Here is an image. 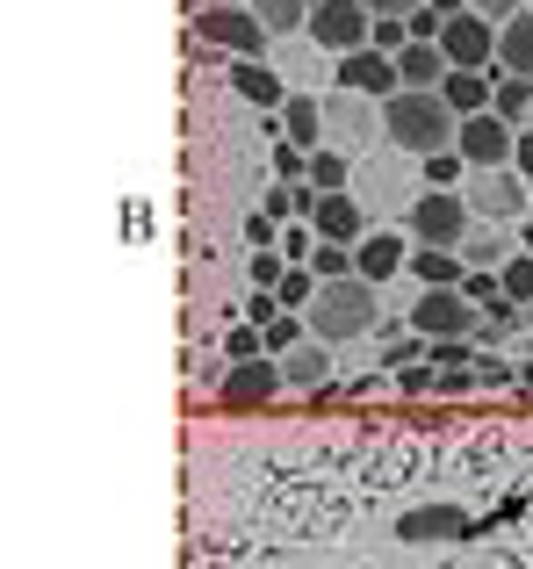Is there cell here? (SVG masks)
Wrapping results in <instances>:
<instances>
[{
  "label": "cell",
  "instance_id": "4316f807",
  "mask_svg": "<svg viewBox=\"0 0 533 569\" xmlns=\"http://www.w3.org/2000/svg\"><path fill=\"white\" fill-rule=\"evenodd\" d=\"M497 116L526 123V116H533V80H520V72H497Z\"/></svg>",
  "mask_w": 533,
  "mask_h": 569
},
{
  "label": "cell",
  "instance_id": "8992f818",
  "mask_svg": "<svg viewBox=\"0 0 533 569\" xmlns=\"http://www.w3.org/2000/svg\"><path fill=\"white\" fill-rule=\"evenodd\" d=\"M195 37L224 58H260L266 51V22L253 14V0H245V8H195Z\"/></svg>",
  "mask_w": 533,
  "mask_h": 569
},
{
  "label": "cell",
  "instance_id": "9a60e30c",
  "mask_svg": "<svg viewBox=\"0 0 533 569\" xmlns=\"http://www.w3.org/2000/svg\"><path fill=\"white\" fill-rule=\"evenodd\" d=\"M274 389H289L281 382V361H231V376L217 382V403H274Z\"/></svg>",
  "mask_w": 533,
  "mask_h": 569
},
{
  "label": "cell",
  "instance_id": "7c38bea8",
  "mask_svg": "<svg viewBox=\"0 0 533 569\" xmlns=\"http://www.w3.org/2000/svg\"><path fill=\"white\" fill-rule=\"evenodd\" d=\"M353 194H361L368 217H390V209L419 202V194H411V173L396 167V159H368V167H353Z\"/></svg>",
  "mask_w": 533,
  "mask_h": 569
},
{
  "label": "cell",
  "instance_id": "44dd1931",
  "mask_svg": "<svg viewBox=\"0 0 533 569\" xmlns=\"http://www.w3.org/2000/svg\"><path fill=\"white\" fill-rule=\"evenodd\" d=\"M497 72H520V80H533V8H520L505 29H497Z\"/></svg>",
  "mask_w": 533,
  "mask_h": 569
},
{
  "label": "cell",
  "instance_id": "277c9868",
  "mask_svg": "<svg viewBox=\"0 0 533 569\" xmlns=\"http://www.w3.org/2000/svg\"><path fill=\"white\" fill-rule=\"evenodd\" d=\"M303 37L318 43V51L346 58V51H361V43H375V8H368V0H318Z\"/></svg>",
  "mask_w": 533,
  "mask_h": 569
},
{
  "label": "cell",
  "instance_id": "1f68e13d",
  "mask_svg": "<svg viewBox=\"0 0 533 569\" xmlns=\"http://www.w3.org/2000/svg\"><path fill=\"white\" fill-rule=\"evenodd\" d=\"M281 318V296L274 289H253V296H245V325H274Z\"/></svg>",
  "mask_w": 533,
  "mask_h": 569
},
{
  "label": "cell",
  "instance_id": "d6986e66",
  "mask_svg": "<svg viewBox=\"0 0 533 569\" xmlns=\"http://www.w3.org/2000/svg\"><path fill=\"white\" fill-rule=\"evenodd\" d=\"M274 123H281V138H289V144L318 152V144H324V101H318V94H289Z\"/></svg>",
  "mask_w": 533,
  "mask_h": 569
},
{
  "label": "cell",
  "instance_id": "d6a6232c",
  "mask_svg": "<svg viewBox=\"0 0 533 569\" xmlns=\"http://www.w3.org/2000/svg\"><path fill=\"white\" fill-rule=\"evenodd\" d=\"M469 8H476V14H483V22H497V29H505V22H512V14H520V0H469Z\"/></svg>",
  "mask_w": 533,
  "mask_h": 569
},
{
  "label": "cell",
  "instance_id": "52a82bcc",
  "mask_svg": "<svg viewBox=\"0 0 533 569\" xmlns=\"http://www.w3.org/2000/svg\"><path fill=\"white\" fill-rule=\"evenodd\" d=\"M454 152L469 159V167H512V152H520V123L497 109L483 116H462V138H454Z\"/></svg>",
  "mask_w": 533,
  "mask_h": 569
},
{
  "label": "cell",
  "instance_id": "f546056e",
  "mask_svg": "<svg viewBox=\"0 0 533 569\" xmlns=\"http://www.w3.org/2000/svg\"><path fill=\"white\" fill-rule=\"evenodd\" d=\"M411 353H433V339H425V332H411V339H382L375 361H382V368H411Z\"/></svg>",
  "mask_w": 533,
  "mask_h": 569
},
{
  "label": "cell",
  "instance_id": "5b68a950",
  "mask_svg": "<svg viewBox=\"0 0 533 569\" xmlns=\"http://www.w3.org/2000/svg\"><path fill=\"white\" fill-rule=\"evenodd\" d=\"M411 332H425V339H476L483 310L469 303V289H419L411 296Z\"/></svg>",
  "mask_w": 533,
  "mask_h": 569
},
{
  "label": "cell",
  "instance_id": "4fadbf2b",
  "mask_svg": "<svg viewBox=\"0 0 533 569\" xmlns=\"http://www.w3.org/2000/svg\"><path fill=\"white\" fill-rule=\"evenodd\" d=\"M411 246H419V238H396L390 223H368V238L353 246V267H361V274L382 289L390 274H404V267H411Z\"/></svg>",
  "mask_w": 533,
  "mask_h": 569
},
{
  "label": "cell",
  "instance_id": "4dcf8cb0",
  "mask_svg": "<svg viewBox=\"0 0 533 569\" xmlns=\"http://www.w3.org/2000/svg\"><path fill=\"white\" fill-rule=\"evenodd\" d=\"M224 353H231V361H266V332H260V325H239V332L224 339Z\"/></svg>",
  "mask_w": 533,
  "mask_h": 569
},
{
  "label": "cell",
  "instance_id": "f1b7e54d",
  "mask_svg": "<svg viewBox=\"0 0 533 569\" xmlns=\"http://www.w3.org/2000/svg\"><path fill=\"white\" fill-rule=\"evenodd\" d=\"M310 267H318V281H346V274H361V267H353V246H332V238L318 246V260H310Z\"/></svg>",
  "mask_w": 533,
  "mask_h": 569
},
{
  "label": "cell",
  "instance_id": "3957f363",
  "mask_svg": "<svg viewBox=\"0 0 533 569\" xmlns=\"http://www.w3.org/2000/svg\"><path fill=\"white\" fill-rule=\"evenodd\" d=\"M404 231L419 238V246H447L462 252V238L476 231V209H469L462 188H419V202L404 209Z\"/></svg>",
  "mask_w": 533,
  "mask_h": 569
},
{
  "label": "cell",
  "instance_id": "484cf974",
  "mask_svg": "<svg viewBox=\"0 0 533 569\" xmlns=\"http://www.w3.org/2000/svg\"><path fill=\"white\" fill-rule=\"evenodd\" d=\"M469 173H476V167H469L462 152H433V159H419V181H425V188H469Z\"/></svg>",
  "mask_w": 533,
  "mask_h": 569
},
{
  "label": "cell",
  "instance_id": "ba28073f",
  "mask_svg": "<svg viewBox=\"0 0 533 569\" xmlns=\"http://www.w3.org/2000/svg\"><path fill=\"white\" fill-rule=\"evenodd\" d=\"M332 80L346 87V94H375V101L404 94V72H396V58H390V51H375V43H361V51L332 58Z\"/></svg>",
  "mask_w": 533,
  "mask_h": 569
},
{
  "label": "cell",
  "instance_id": "2e32d148",
  "mask_svg": "<svg viewBox=\"0 0 533 569\" xmlns=\"http://www.w3.org/2000/svg\"><path fill=\"white\" fill-rule=\"evenodd\" d=\"M231 87H239V101H253L266 116H281V101H289L281 66H260V58H231Z\"/></svg>",
  "mask_w": 533,
  "mask_h": 569
},
{
  "label": "cell",
  "instance_id": "7a4b0ae2",
  "mask_svg": "<svg viewBox=\"0 0 533 569\" xmlns=\"http://www.w3.org/2000/svg\"><path fill=\"white\" fill-rule=\"evenodd\" d=\"M303 318H310V339H324V347H353V339L375 332V318H382V289H375L368 274L324 281L318 303H310Z\"/></svg>",
  "mask_w": 533,
  "mask_h": 569
},
{
  "label": "cell",
  "instance_id": "8d00e7d4",
  "mask_svg": "<svg viewBox=\"0 0 533 569\" xmlns=\"http://www.w3.org/2000/svg\"><path fill=\"white\" fill-rule=\"evenodd\" d=\"M526 325H533V303H526Z\"/></svg>",
  "mask_w": 533,
  "mask_h": 569
},
{
  "label": "cell",
  "instance_id": "83f0119b",
  "mask_svg": "<svg viewBox=\"0 0 533 569\" xmlns=\"http://www.w3.org/2000/svg\"><path fill=\"white\" fill-rule=\"evenodd\" d=\"M497 281H505V296H512V303H533V252L520 246L505 267H497Z\"/></svg>",
  "mask_w": 533,
  "mask_h": 569
},
{
  "label": "cell",
  "instance_id": "e575fe53",
  "mask_svg": "<svg viewBox=\"0 0 533 569\" xmlns=\"http://www.w3.org/2000/svg\"><path fill=\"white\" fill-rule=\"evenodd\" d=\"M375 14H411V8H425V0H368Z\"/></svg>",
  "mask_w": 533,
  "mask_h": 569
},
{
  "label": "cell",
  "instance_id": "d590c367",
  "mask_svg": "<svg viewBox=\"0 0 533 569\" xmlns=\"http://www.w3.org/2000/svg\"><path fill=\"white\" fill-rule=\"evenodd\" d=\"M520 246H526V252H533V223H520Z\"/></svg>",
  "mask_w": 533,
  "mask_h": 569
},
{
  "label": "cell",
  "instance_id": "6da1fadb",
  "mask_svg": "<svg viewBox=\"0 0 533 569\" xmlns=\"http://www.w3.org/2000/svg\"><path fill=\"white\" fill-rule=\"evenodd\" d=\"M382 138H390L404 159H433V152H454L462 116L447 109V94H440V87H404V94L382 101Z\"/></svg>",
  "mask_w": 533,
  "mask_h": 569
},
{
  "label": "cell",
  "instance_id": "836d02e7",
  "mask_svg": "<svg viewBox=\"0 0 533 569\" xmlns=\"http://www.w3.org/2000/svg\"><path fill=\"white\" fill-rule=\"evenodd\" d=\"M512 173H526V181H533V123H520V152H512Z\"/></svg>",
  "mask_w": 533,
  "mask_h": 569
},
{
  "label": "cell",
  "instance_id": "e0dca14e",
  "mask_svg": "<svg viewBox=\"0 0 533 569\" xmlns=\"http://www.w3.org/2000/svg\"><path fill=\"white\" fill-rule=\"evenodd\" d=\"M440 94H447V109H454V116H483V109H497V72L454 66L447 80H440Z\"/></svg>",
  "mask_w": 533,
  "mask_h": 569
},
{
  "label": "cell",
  "instance_id": "ffe728a7",
  "mask_svg": "<svg viewBox=\"0 0 533 569\" xmlns=\"http://www.w3.org/2000/svg\"><path fill=\"white\" fill-rule=\"evenodd\" d=\"M281 382H289V389H324V382H332V347H324V339L289 347V353H281Z\"/></svg>",
  "mask_w": 533,
  "mask_h": 569
},
{
  "label": "cell",
  "instance_id": "ac0fdd59",
  "mask_svg": "<svg viewBox=\"0 0 533 569\" xmlns=\"http://www.w3.org/2000/svg\"><path fill=\"white\" fill-rule=\"evenodd\" d=\"M419 289H462L469 281V260L462 252H447V246H411V267H404Z\"/></svg>",
  "mask_w": 533,
  "mask_h": 569
},
{
  "label": "cell",
  "instance_id": "30bf717a",
  "mask_svg": "<svg viewBox=\"0 0 533 569\" xmlns=\"http://www.w3.org/2000/svg\"><path fill=\"white\" fill-rule=\"evenodd\" d=\"M375 130H382L375 94H346V87H339V94L324 101V144H339V152H361Z\"/></svg>",
  "mask_w": 533,
  "mask_h": 569
},
{
  "label": "cell",
  "instance_id": "cb8c5ba5",
  "mask_svg": "<svg viewBox=\"0 0 533 569\" xmlns=\"http://www.w3.org/2000/svg\"><path fill=\"white\" fill-rule=\"evenodd\" d=\"M303 188H318V194H339V188H353V152H339V144H318V152H310V173H303Z\"/></svg>",
  "mask_w": 533,
  "mask_h": 569
},
{
  "label": "cell",
  "instance_id": "8fae6325",
  "mask_svg": "<svg viewBox=\"0 0 533 569\" xmlns=\"http://www.w3.org/2000/svg\"><path fill=\"white\" fill-rule=\"evenodd\" d=\"M440 51L447 66H476V72H497V22H483L476 8H462L447 29H440Z\"/></svg>",
  "mask_w": 533,
  "mask_h": 569
},
{
  "label": "cell",
  "instance_id": "603a6c76",
  "mask_svg": "<svg viewBox=\"0 0 533 569\" xmlns=\"http://www.w3.org/2000/svg\"><path fill=\"white\" fill-rule=\"evenodd\" d=\"M396 72H404V87H440L454 66H447L440 43H404V51H396Z\"/></svg>",
  "mask_w": 533,
  "mask_h": 569
},
{
  "label": "cell",
  "instance_id": "d4e9b609",
  "mask_svg": "<svg viewBox=\"0 0 533 569\" xmlns=\"http://www.w3.org/2000/svg\"><path fill=\"white\" fill-rule=\"evenodd\" d=\"M310 8H318V0H253L266 37H295V29H310Z\"/></svg>",
  "mask_w": 533,
  "mask_h": 569
},
{
  "label": "cell",
  "instance_id": "9c48e42d",
  "mask_svg": "<svg viewBox=\"0 0 533 569\" xmlns=\"http://www.w3.org/2000/svg\"><path fill=\"white\" fill-rule=\"evenodd\" d=\"M469 209H476L483 223H512L526 209V173H512V167H476L469 173Z\"/></svg>",
  "mask_w": 533,
  "mask_h": 569
},
{
  "label": "cell",
  "instance_id": "5bb4252c",
  "mask_svg": "<svg viewBox=\"0 0 533 569\" xmlns=\"http://www.w3.org/2000/svg\"><path fill=\"white\" fill-rule=\"evenodd\" d=\"M310 223H318V238H332V246H361V238H368V209H361V194H353V188L318 194Z\"/></svg>",
  "mask_w": 533,
  "mask_h": 569
},
{
  "label": "cell",
  "instance_id": "7402d4cb",
  "mask_svg": "<svg viewBox=\"0 0 533 569\" xmlns=\"http://www.w3.org/2000/svg\"><path fill=\"white\" fill-rule=\"evenodd\" d=\"M512 252H520V231H497V223H476V231L462 238V260L469 267H491V274L512 260Z\"/></svg>",
  "mask_w": 533,
  "mask_h": 569
}]
</instances>
